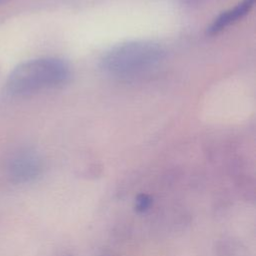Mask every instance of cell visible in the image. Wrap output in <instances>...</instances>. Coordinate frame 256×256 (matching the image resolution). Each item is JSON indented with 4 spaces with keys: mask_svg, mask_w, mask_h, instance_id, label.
I'll return each mask as SVG.
<instances>
[{
    "mask_svg": "<svg viewBox=\"0 0 256 256\" xmlns=\"http://www.w3.org/2000/svg\"><path fill=\"white\" fill-rule=\"evenodd\" d=\"M164 58L165 50L160 44L150 40H133L106 51L100 59V67L112 77L128 79L151 72Z\"/></svg>",
    "mask_w": 256,
    "mask_h": 256,
    "instance_id": "6da1fadb",
    "label": "cell"
},
{
    "mask_svg": "<svg viewBox=\"0 0 256 256\" xmlns=\"http://www.w3.org/2000/svg\"><path fill=\"white\" fill-rule=\"evenodd\" d=\"M71 77L69 64L59 58L45 57L21 63L10 73L7 89L15 95H29L64 85Z\"/></svg>",
    "mask_w": 256,
    "mask_h": 256,
    "instance_id": "7a4b0ae2",
    "label": "cell"
},
{
    "mask_svg": "<svg viewBox=\"0 0 256 256\" xmlns=\"http://www.w3.org/2000/svg\"><path fill=\"white\" fill-rule=\"evenodd\" d=\"M254 1L255 0H243L235 5L233 8H230L219 14L209 26V33L217 34L228 26L238 22L250 12L254 5Z\"/></svg>",
    "mask_w": 256,
    "mask_h": 256,
    "instance_id": "3957f363",
    "label": "cell"
},
{
    "mask_svg": "<svg viewBox=\"0 0 256 256\" xmlns=\"http://www.w3.org/2000/svg\"><path fill=\"white\" fill-rule=\"evenodd\" d=\"M38 167V160L31 153H22L15 157L10 164L12 177L22 179L34 174Z\"/></svg>",
    "mask_w": 256,
    "mask_h": 256,
    "instance_id": "277c9868",
    "label": "cell"
},
{
    "mask_svg": "<svg viewBox=\"0 0 256 256\" xmlns=\"http://www.w3.org/2000/svg\"><path fill=\"white\" fill-rule=\"evenodd\" d=\"M6 1H8V0H0V3H2V2H6Z\"/></svg>",
    "mask_w": 256,
    "mask_h": 256,
    "instance_id": "5b68a950",
    "label": "cell"
}]
</instances>
